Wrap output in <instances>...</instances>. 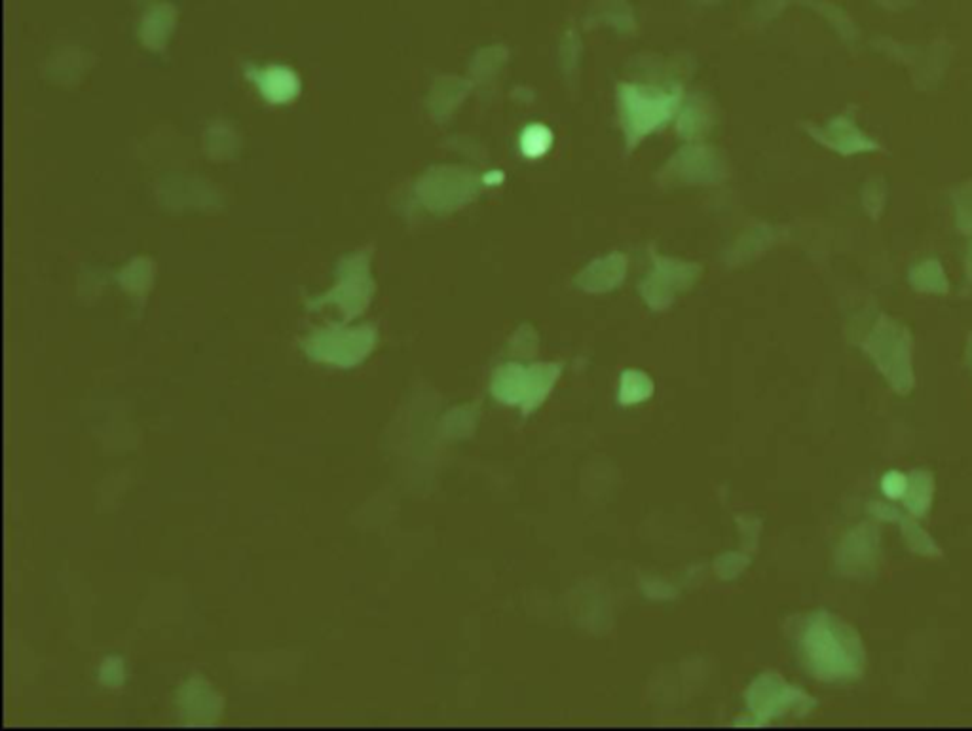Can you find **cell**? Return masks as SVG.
<instances>
[{
  "label": "cell",
  "mask_w": 972,
  "mask_h": 731,
  "mask_svg": "<svg viewBox=\"0 0 972 731\" xmlns=\"http://www.w3.org/2000/svg\"><path fill=\"white\" fill-rule=\"evenodd\" d=\"M676 101L678 97L674 95L650 94L636 88H625L621 103L629 137L633 135V139H636L642 133L657 128V124H663L673 113Z\"/></svg>",
  "instance_id": "7a4b0ae2"
},
{
  "label": "cell",
  "mask_w": 972,
  "mask_h": 731,
  "mask_svg": "<svg viewBox=\"0 0 972 731\" xmlns=\"http://www.w3.org/2000/svg\"><path fill=\"white\" fill-rule=\"evenodd\" d=\"M561 376V365L542 363L523 367L519 363H509L500 367L492 378V395L511 407H519L523 414L534 413Z\"/></svg>",
  "instance_id": "6da1fadb"
},
{
  "label": "cell",
  "mask_w": 972,
  "mask_h": 731,
  "mask_svg": "<svg viewBox=\"0 0 972 731\" xmlns=\"http://www.w3.org/2000/svg\"><path fill=\"white\" fill-rule=\"evenodd\" d=\"M654 394V382L650 376L640 373V371H625L621 376V388H619V403L621 405H636Z\"/></svg>",
  "instance_id": "3957f363"
},
{
  "label": "cell",
  "mask_w": 972,
  "mask_h": 731,
  "mask_svg": "<svg viewBox=\"0 0 972 731\" xmlns=\"http://www.w3.org/2000/svg\"><path fill=\"white\" fill-rule=\"evenodd\" d=\"M551 143L553 135L542 124L528 126L521 135V150L528 158H540L551 149Z\"/></svg>",
  "instance_id": "277c9868"
}]
</instances>
